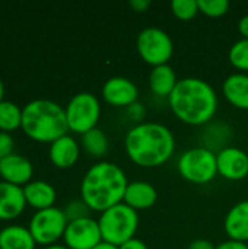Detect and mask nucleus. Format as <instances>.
<instances>
[{
    "instance_id": "1",
    "label": "nucleus",
    "mask_w": 248,
    "mask_h": 249,
    "mask_svg": "<svg viewBox=\"0 0 248 249\" xmlns=\"http://www.w3.org/2000/svg\"><path fill=\"white\" fill-rule=\"evenodd\" d=\"M124 149L130 160L137 166L156 168L172 158L175 137L161 123H139L126 133Z\"/></svg>"
},
{
    "instance_id": "2",
    "label": "nucleus",
    "mask_w": 248,
    "mask_h": 249,
    "mask_svg": "<svg viewBox=\"0 0 248 249\" xmlns=\"http://www.w3.org/2000/svg\"><path fill=\"white\" fill-rule=\"evenodd\" d=\"M174 115L189 125H205L218 111L219 99L212 85L199 77L180 79L168 98Z\"/></svg>"
},
{
    "instance_id": "3",
    "label": "nucleus",
    "mask_w": 248,
    "mask_h": 249,
    "mask_svg": "<svg viewBox=\"0 0 248 249\" xmlns=\"http://www.w3.org/2000/svg\"><path fill=\"white\" fill-rule=\"evenodd\" d=\"M129 179L124 171L113 162L92 165L80 184V198L94 212H105L124 200Z\"/></svg>"
},
{
    "instance_id": "4",
    "label": "nucleus",
    "mask_w": 248,
    "mask_h": 249,
    "mask_svg": "<svg viewBox=\"0 0 248 249\" xmlns=\"http://www.w3.org/2000/svg\"><path fill=\"white\" fill-rule=\"evenodd\" d=\"M23 133L38 143H53L69 131L66 111L50 99H34L22 108Z\"/></svg>"
},
{
    "instance_id": "5",
    "label": "nucleus",
    "mask_w": 248,
    "mask_h": 249,
    "mask_svg": "<svg viewBox=\"0 0 248 249\" xmlns=\"http://www.w3.org/2000/svg\"><path fill=\"white\" fill-rule=\"evenodd\" d=\"M102 241L121 247L133 239L139 228V213L124 203H120L101 213L98 219Z\"/></svg>"
},
{
    "instance_id": "6",
    "label": "nucleus",
    "mask_w": 248,
    "mask_h": 249,
    "mask_svg": "<svg viewBox=\"0 0 248 249\" xmlns=\"http://www.w3.org/2000/svg\"><path fill=\"white\" fill-rule=\"evenodd\" d=\"M178 174L191 184H209L218 175L216 153L208 147H193L180 155Z\"/></svg>"
},
{
    "instance_id": "7",
    "label": "nucleus",
    "mask_w": 248,
    "mask_h": 249,
    "mask_svg": "<svg viewBox=\"0 0 248 249\" xmlns=\"http://www.w3.org/2000/svg\"><path fill=\"white\" fill-rule=\"evenodd\" d=\"M64 111L69 130L82 136L96 128L101 117V102L91 92H79L69 101Z\"/></svg>"
},
{
    "instance_id": "8",
    "label": "nucleus",
    "mask_w": 248,
    "mask_h": 249,
    "mask_svg": "<svg viewBox=\"0 0 248 249\" xmlns=\"http://www.w3.org/2000/svg\"><path fill=\"white\" fill-rule=\"evenodd\" d=\"M136 48L142 60L152 67L168 64L174 54V42L168 32L161 28L149 26L139 32Z\"/></svg>"
},
{
    "instance_id": "9",
    "label": "nucleus",
    "mask_w": 248,
    "mask_h": 249,
    "mask_svg": "<svg viewBox=\"0 0 248 249\" xmlns=\"http://www.w3.org/2000/svg\"><path fill=\"white\" fill-rule=\"evenodd\" d=\"M67 223L69 222L61 209L50 207L45 210H38L32 216L28 229L37 244L50 247L63 238Z\"/></svg>"
},
{
    "instance_id": "10",
    "label": "nucleus",
    "mask_w": 248,
    "mask_h": 249,
    "mask_svg": "<svg viewBox=\"0 0 248 249\" xmlns=\"http://www.w3.org/2000/svg\"><path fill=\"white\" fill-rule=\"evenodd\" d=\"M63 241L69 249H94L102 242L98 220L86 217L69 222L63 235Z\"/></svg>"
},
{
    "instance_id": "11",
    "label": "nucleus",
    "mask_w": 248,
    "mask_h": 249,
    "mask_svg": "<svg viewBox=\"0 0 248 249\" xmlns=\"http://www.w3.org/2000/svg\"><path fill=\"white\" fill-rule=\"evenodd\" d=\"M102 99L115 108H129L137 102L139 98V88L136 83L124 76H114L110 77L101 90Z\"/></svg>"
},
{
    "instance_id": "12",
    "label": "nucleus",
    "mask_w": 248,
    "mask_h": 249,
    "mask_svg": "<svg viewBox=\"0 0 248 249\" xmlns=\"http://www.w3.org/2000/svg\"><path fill=\"white\" fill-rule=\"evenodd\" d=\"M218 175L228 181H241L248 177V155L240 147L227 146L216 153Z\"/></svg>"
},
{
    "instance_id": "13",
    "label": "nucleus",
    "mask_w": 248,
    "mask_h": 249,
    "mask_svg": "<svg viewBox=\"0 0 248 249\" xmlns=\"http://www.w3.org/2000/svg\"><path fill=\"white\" fill-rule=\"evenodd\" d=\"M34 174V166L31 160L22 155L12 153L7 158L0 159V177L4 182L25 187L31 182Z\"/></svg>"
},
{
    "instance_id": "14",
    "label": "nucleus",
    "mask_w": 248,
    "mask_h": 249,
    "mask_svg": "<svg viewBox=\"0 0 248 249\" xmlns=\"http://www.w3.org/2000/svg\"><path fill=\"white\" fill-rule=\"evenodd\" d=\"M26 206L23 188L4 182H0V220L16 219Z\"/></svg>"
},
{
    "instance_id": "15",
    "label": "nucleus",
    "mask_w": 248,
    "mask_h": 249,
    "mask_svg": "<svg viewBox=\"0 0 248 249\" xmlns=\"http://www.w3.org/2000/svg\"><path fill=\"white\" fill-rule=\"evenodd\" d=\"M79 153L80 149L77 142L72 136L66 134L50 144L48 158L56 168L69 169L77 162Z\"/></svg>"
},
{
    "instance_id": "16",
    "label": "nucleus",
    "mask_w": 248,
    "mask_h": 249,
    "mask_svg": "<svg viewBox=\"0 0 248 249\" xmlns=\"http://www.w3.org/2000/svg\"><path fill=\"white\" fill-rule=\"evenodd\" d=\"M224 229L229 239L246 242L248 241V200L232 206L224 220Z\"/></svg>"
},
{
    "instance_id": "17",
    "label": "nucleus",
    "mask_w": 248,
    "mask_h": 249,
    "mask_svg": "<svg viewBox=\"0 0 248 249\" xmlns=\"http://www.w3.org/2000/svg\"><path fill=\"white\" fill-rule=\"evenodd\" d=\"M158 200L156 188L146 181H132L127 185L123 203L136 212L148 210L155 206Z\"/></svg>"
},
{
    "instance_id": "18",
    "label": "nucleus",
    "mask_w": 248,
    "mask_h": 249,
    "mask_svg": "<svg viewBox=\"0 0 248 249\" xmlns=\"http://www.w3.org/2000/svg\"><path fill=\"white\" fill-rule=\"evenodd\" d=\"M225 99L235 108L248 111V73H232L222 85Z\"/></svg>"
},
{
    "instance_id": "19",
    "label": "nucleus",
    "mask_w": 248,
    "mask_h": 249,
    "mask_svg": "<svg viewBox=\"0 0 248 249\" xmlns=\"http://www.w3.org/2000/svg\"><path fill=\"white\" fill-rule=\"evenodd\" d=\"M22 188H23L26 204H29L31 207L37 210H45L54 207L57 193L51 184L45 181H31Z\"/></svg>"
},
{
    "instance_id": "20",
    "label": "nucleus",
    "mask_w": 248,
    "mask_h": 249,
    "mask_svg": "<svg viewBox=\"0 0 248 249\" xmlns=\"http://www.w3.org/2000/svg\"><path fill=\"white\" fill-rule=\"evenodd\" d=\"M177 83V73L170 64L152 67V71L149 74V88L153 95L159 98H170Z\"/></svg>"
},
{
    "instance_id": "21",
    "label": "nucleus",
    "mask_w": 248,
    "mask_h": 249,
    "mask_svg": "<svg viewBox=\"0 0 248 249\" xmlns=\"http://www.w3.org/2000/svg\"><path fill=\"white\" fill-rule=\"evenodd\" d=\"M37 242L28 228L10 225L0 231V249H35Z\"/></svg>"
},
{
    "instance_id": "22",
    "label": "nucleus",
    "mask_w": 248,
    "mask_h": 249,
    "mask_svg": "<svg viewBox=\"0 0 248 249\" xmlns=\"http://www.w3.org/2000/svg\"><path fill=\"white\" fill-rule=\"evenodd\" d=\"M82 146L89 156L102 158L108 152V137L101 128L96 127L82 134Z\"/></svg>"
},
{
    "instance_id": "23",
    "label": "nucleus",
    "mask_w": 248,
    "mask_h": 249,
    "mask_svg": "<svg viewBox=\"0 0 248 249\" xmlns=\"http://www.w3.org/2000/svg\"><path fill=\"white\" fill-rule=\"evenodd\" d=\"M22 127V108L12 101L0 102V131L12 133Z\"/></svg>"
},
{
    "instance_id": "24",
    "label": "nucleus",
    "mask_w": 248,
    "mask_h": 249,
    "mask_svg": "<svg viewBox=\"0 0 248 249\" xmlns=\"http://www.w3.org/2000/svg\"><path fill=\"white\" fill-rule=\"evenodd\" d=\"M229 63L241 73H248V39H238L228 53Z\"/></svg>"
},
{
    "instance_id": "25",
    "label": "nucleus",
    "mask_w": 248,
    "mask_h": 249,
    "mask_svg": "<svg viewBox=\"0 0 248 249\" xmlns=\"http://www.w3.org/2000/svg\"><path fill=\"white\" fill-rule=\"evenodd\" d=\"M171 12L175 18L181 20H190L200 13L197 0H172Z\"/></svg>"
},
{
    "instance_id": "26",
    "label": "nucleus",
    "mask_w": 248,
    "mask_h": 249,
    "mask_svg": "<svg viewBox=\"0 0 248 249\" xmlns=\"http://www.w3.org/2000/svg\"><path fill=\"white\" fill-rule=\"evenodd\" d=\"M200 13L209 18H221L228 10L231 3L228 0H197Z\"/></svg>"
},
{
    "instance_id": "27",
    "label": "nucleus",
    "mask_w": 248,
    "mask_h": 249,
    "mask_svg": "<svg viewBox=\"0 0 248 249\" xmlns=\"http://www.w3.org/2000/svg\"><path fill=\"white\" fill-rule=\"evenodd\" d=\"M91 212L92 210L86 206V203L83 200H73V201H70L63 209V213H64L67 222H75V220L86 219V217H89Z\"/></svg>"
},
{
    "instance_id": "28",
    "label": "nucleus",
    "mask_w": 248,
    "mask_h": 249,
    "mask_svg": "<svg viewBox=\"0 0 248 249\" xmlns=\"http://www.w3.org/2000/svg\"><path fill=\"white\" fill-rule=\"evenodd\" d=\"M13 147H15V143H13V139H12L10 133L0 131V159L7 158L9 155H12Z\"/></svg>"
},
{
    "instance_id": "29",
    "label": "nucleus",
    "mask_w": 248,
    "mask_h": 249,
    "mask_svg": "<svg viewBox=\"0 0 248 249\" xmlns=\"http://www.w3.org/2000/svg\"><path fill=\"white\" fill-rule=\"evenodd\" d=\"M151 0H130L129 6L136 12V13H145L151 7Z\"/></svg>"
},
{
    "instance_id": "30",
    "label": "nucleus",
    "mask_w": 248,
    "mask_h": 249,
    "mask_svg": "<svg viewBox=\"0 0 248 249\" xmlns=\"http://www.w3.org/2000/svg\"><path fill=\"white\" fill-rule=\"evenodd\" d=\"M215 249H248V245L246 242H238V241L228 239V241L221 242L219 245H216Z\"/></svg>"
},
{
    "instance_id": "31",
    "label": "nucleus",
    "mask_w": 248,
    "mask_h": 249,
    "mask_svg": "<svg viewBox=\"0 0 248 249\" xmlns=\"http://www.w3.org/2000/svg\"><path fill=\"white\" fill-rule=\"evenodd\" d=\"M216 247L210 242V241H208V239H194V241H191L190 242V245H189V248L187 249H215Z\"/></svg>"
},
{
    "instance_id": "32",
    "label": "nucleus",
    "mask_w": 248,
    "mask_h": 249,
    "mask_svg": "<svg viewBox=\"0 0 248 249\" xmlns=\"http://www.w3.org/2000/svg\"><path fill=\"white\" fill-rule=\"evenodd\" d=\"M118 249H149V248H148V245H146L143 241H140V239H137V238H133V239L127 241L126 244H123L121 247H118Z\"/></svg>"
},
{
    "instance_id": "33",
    "label": "nucleus",
    "mask_w": 248,
    "mask_h": 249,
    "mask_svg": "<svg viewBox=\"0 0 248 249\" xmlns=\"http://www.w3.org/2000/svg\"><path fill=\"white\" fill-rule=\"evenodd\" d=\"M129 109V114L134 118V120H140V118H143V115H145V108L140 105V104H133L132 107H129L127 108Z\"/></svg>"
},
{
    "instance_id": "34",
    "label": "nucleus",
    "mask_w": 248,
    "mask_h": 249,
    "mask_svg": "<svg viewBox=\"0 0 248 249\" xmlns=\"http://www.w3.org/2000/svg\"><path fill=\"white\" fill-rule=\"evenodd\" d=\"M238 31L244 39H248V15H244L238 22Z\"/></svg>"
},
{
    "instance_id": "35",
    "label": "nucleus",
    "mask_w": 248,
    "mask_h": 249,
    "mask_svg": "<svg viewBox=\"0 0 248 249\" xmlns=\"http://www.w3.org/2000/svg\"><path fill=\"white\" fill-rule=\"evenodd\" d=\"M94 249H118V247H114V245H111V244H107V242H101L99 245H96Z\"/></svg>"
},
{
    "instance_id": "36",
    "label": "nucleus",
    "mask_w": 248,
    "mask_h": 249,
    "mask_svg": "<svg viewBox=\"0 0 248 249\" xmlns=\"http://www.w3.org/2000/svg\"><path fill=\"white\" fill-rule=\"evenodd\" d=\"M42 249H69L66 245H50V247H45V248H42Z\"/></svg>"
},
{
    "instance_id": "37",
    "label": "nucleus",
    "mask_w": 248,
    "mask_h": 249,
    "mask_svg": "<svg viewBox=\"0 0 248 249\" xmlns=\"http://www.w3.org/2000/svg\"><path fill=\"white\" fill-rule=\"evenodd\" d=\"M3 93H4V86H3V82L0 79V102L3 101Z\"/></svg>"
}]
</instances>
